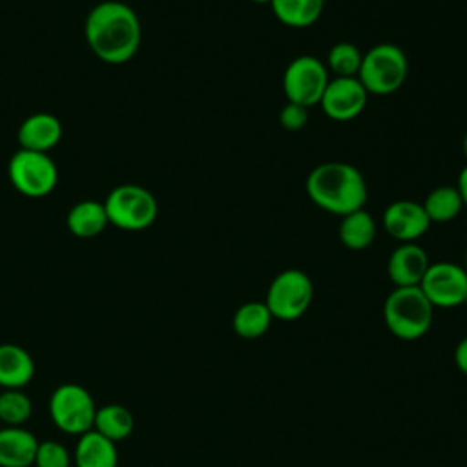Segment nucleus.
Returning a JSON list of instances; mask_svg holds the SVG:
<instances>
[{"label":"nucleus","instance_id":"1","mask_svg":"<svg viewBox=\"0 0 467 467\" xmlns=\"http://www.w3.org/2000/svg\"><path fill=\"white\" fill-rule=\"evenodd\" d=\"M91 51L108 64L128 62L140 44V22L137 13L117 0L97 4L84 26Z\"/></svg>","mask_w":467,"mask_h":467},{"label":"nucleus","instance_id":"2","mask_svg":"<svg viewBox=\"0 0 467 467\" xmlns=\"http://www.w3.org/2000/svg\"><path fill=\"white\" fill-rule=\"evenodd\" d=\"M305 190L317 208L339 217L361 210L367 201V182L361 171L339 161L317 164L308 173Z\"/></svg>","mask_w":467,"mask_h":467},{"label":"nucleus","instance_id":"3","mask_svg":"<svg viewBox=\"0 0 467 467\" xmlns=\"http://www.w3.org/2000/svg\"><path fill=\"white\" fill-rule=\"evenodd\" d=\"M434 306L420 286H396L383 303V321L392 336L414 341L432 325Z\"/></svg>","mask_w":467,"mask_h":467},{"label":"nucleus","instance_id":"4","mask_svg":"<svg viewBox=\"0 0 467 467\" xmlns=\"http://www.w3.org/2000/svg\"><path fill=\"white\" fill-rule=\"evenodd\" d=\"M409 73V62L401 47L378 44L363 53L358 80L368 95H390L398 91Z\"/></svg>","mask_w":467,"mask_h":467},{"label":"nucleus","instance_id":"5","mask_svg":"<svg viewBox=\"0 0 467 467\" xmlns=\"http://www.w3.org/2000/svg\"><path fill=\"white\" fill-rule=\"evenodd\" d=\"M108 221L126 232H140L157 219V201L153 193L139 184H120L104 201Z\"/></svg>","mask_w":467,"mask_h":467},{"label":"nucleus","instance_id":"6","mask_svg":"<svg viewBox=\"0 0 467 467\" xmlns=\"http://www.w3.org/2000/svg\"><path fill=\"white\" fill-rule=\"evenodd\" d=\"M97 405L89 390L78 383L58 385L49 398V416L57 429L80 436L93 429Z\"/></svg>","mask_w":467,"mask_h":467},{"label":"nucleus","instance_id":"7","mask_svg":"<svg viewBox=\"0 0 467 467\" xmlns=\"http://www.w3.org/2000/svg\"><path fill=\"white\" fill-rule=\"evenodd\" d=\"M314 297V285L310 277L297 268H288L277 274L266 292L265 305L272 317L283 321H294L301 317Z\"/></svg>","mask_w":467,"mask_h":467},{"label":"nucleus","instance_id":"8","mask_svg":"<svg viewBox=\"0 0 467 467\" xmlns=\"http://www.w3.org/2000/svg\"><path fill=\"white\" fill-rule=\"evenodd\" d=\"M7 175L11 184L26 197H46L58 181L57 166L47 153L22 148L11 157Z\"/></svg>","mask_w":467,"mask_h":467},{"label":"nucleus","instance_id":"9","mask_svg":"<svg viewBox=\"0 0 467 467\" xmlns=\"http://www.w3.org/2000/svg\"><path fill=\"white\" fill-rule=\"evenodd\" d=\"M328 80V69L319 58L301 55L286 66L283 75V91L288 102L310 108L319 104Z\"/></svg>","mask_w":467,"mask_h":467},{"label":"nucleus","instance_id":"10","mask_svg":"<svg viewBox=\"0 0 467 467\" xmlns=\"http://www.w3.org/2000/svg\"><path fill=\"white\" fill-rule=\"evenodd\" d=\"M418 286L432 306L454 308L467 296V270L451 261L431 263Z\"/></svg>","mask_w":467,"mask_h":467},{"label":"nucleus","instance_id":"11","mask_svg":"<svg viewBox=\"0 0 467 467\" xmlns=\"http://www.w3.org/2000/svg\"><path fill=\"white\" fill-rule=\"evenodd\" d=\"M367 99L368 93L358 77H334L328 80L317 106L328 119L347 122L365 109Z\"/></svg>","mask_w":467,"mask_h":467},{"label":"nucleus","instance_id":"12","mask_svg":"<svg viewBox=\"0 0 467 467\" xmlns=\"http://www.w3.org/2000/svg\"><path fill=\"white\" fill-rule=\"evenodd\" d=\"M385 232L400 243H416L431 226L421 202L400 199L390 202L381 215Z\"/></svg>","mask_w":467,"mask_h":467},{"label":"nucleus","instance_id":"13","mask_svg":"<svg viewBox=\"0 0 467 467\" xmlns=\"http://www.w3.org/2000/svg\"><path fill=\"white\" fill-rule=\"evenodd\" d=\"M427 252L416 243H401L389 257L387 274L396 286H418L429 268Z\"/></svg>","mask_w":467,"mask_h":467},{"label":"nucleus","instance_id":"14","mask_svg":"<svg viewBox=\"0 0 467 467\" xmlns=\"http://www.w3.org/2000/svg\"><path fill=\"white\" fill-rule=\"evenodd\" d=\"M62 124L51 113H33L18 128V144L22 150L47 153L58 144Z\"/></svg>","mask_w":467,"mask_h":467},{"label":"nucleus","instance_id":"15","mask_svg":"<svg viewBox=\"0 0 467 467\" xmlns=\"http://www.w3.org/2000/svg\"><path fill=\"white\" fill-rule=\"evenodd\" d=\"M35 376L31 354L15 343L0 345V389H24Z\"/></svg>","mask_w":467,"mask_h":467},{"label":"nucleus","instance_id":"16","mask_svg":"<svg viewBox=\"0 0 467 467\" xmlns=\"http://www.w3.org/2000/svg\"><path fill=\"white\" fill-rule=\"evenodd\" d=\"M38 440L26 427L0 429V467H31Z\"/></svg>","mask_w":467,"mask_h":467},{"label":"nucleus","instance_id":"17","mask_svg":"<svg viewBox=\"0 0 467 467\" xmlns=\"http://www.w3.org/2000/svg\"><path fill=\"white\" fill-rule=\"evenodd\" d=\"M73 460L77 467H117V443L91 429L78 436Z\"/></svg>","mask_w":467,"mask_h":467},{"label":"nucleus","instance_id":"18","mask_svg":"<svg viewBox=\"0 0 467 467\" xmlns=\"http://www.w3.org/2000/svg\"><path fill=\"white\" fill-rule=\"evenodd\" d=\"M108 213L104 208V202L99 201H80L77 202L66 217L67 230L77 237H95L99 235L106 224H108Z\"/></svg>","mask_w":467,"mask_h":467},{"label":"nucleus","instance_id":"19","mask_svg":"<svg viewBox=\"0 0 467 467\" xmlns=\"http://www.w3.org/2000/svg\"><path fill=\"white\" fill-rule=\"evenodd\" d=\"M376 230L378 226L374 217L365 208H361L341 217L337 235L343 246L348 250H365L374 243Z\"/></svg>","mask_w":467,"mask_h":467},{"label":"nucleus","instance_id":"20","mask_svg":"<svg viewBox=\"0 0 467 467\" xmlns=\"http://www.w3.org/2000/svg\"><path fill=\"white\" fill-rule=\"evenodd\" d=\"M135 420L130 409L119 403H108L104 407H97L95 420H93V431L102 434L104 438L119 443L133 432Z\"/></svg>","mask_w":467,"mask_h":467},{"label":"nucleus","instance_id":"21","mask_svg":"<svg viewBox=\"0 0 467 467\" xmlns=\"http://www.w3.org/2000/svg\"><path fill=\"white\" fill-rule=\"evenodd\" d=\"M270 7L281 24L305 29L319 20L325 0H272Z\"/></svg>","mask_w":467,"mask_h":467},{"label":"nucleus","instance_id":"22","mask_svg":"<svg viewBox=\"0 0 467 467\" xmlns=\"http://www.w3.org/2000/svg\"><path fill=\"white\" fill-rule=\"evenodd\" d=\"M272 314L265 301H248L241 305L232 319L234 332L243 339H257L266 334L272 323Z\"/></svg>","mask_w":467,"mask_h":467},{"label":"nucleus","instance_id":"23","mask_svg":"<svg viewBox=\"0 0 467 467\" xmlns=\"http://www.w3.org/2000/svg\"><path fill=\"white\" fill-rule=\"evenodd\" d=\"M431 223H449L463 210V201L456 186H438L421 202Z\"/></svg>","mask_w":467,"mask_h":467},{"label":"nucleus","instance_id":"24","mask_svg":"<svg viewBox=\"0 0 467 467\" xmlns=\"http://www.w3.org/2000/svg\"><path fill=\"white\" fill-rule=\"evenodd\" d=\"M33 414V401L22 389L0 390V421L4 427H24Z\"/></svg>","mask_w":467,"mask_h":467},{"label":"nucleus","instance_id":"25","mask_svg":"<svg viewBox=\"0 0 467 467\" xmlns=\"http://www.w3.org/2000/svg\"><path fill=\"white\" fill-rule=\"evenodd\" d=\"M363 53L352 42H337L327 55V69L336 77H358L361 67Z\"/></svg>","mask_w":467,"mask_h":467},{"label":"nucleus","instance_id":"26","mask_svg":"<svg viewBox=\"0 0 467 467\" xmlns=\"http://www.w3.org/2000/svg\"><path fill=\"white\" fill-rule=\"evenodd\" d=\"M35 467H69L71 465V454L60 441L46 440L38 441L36 452H35Z\"/></svg>","mask_w":467,"mask_h":467},{"label":"nucleus","instance_id":"27","mask_svg":"<svg viewBox=\"0 0 467 467\" xmlns=\"http://www.w3.org/2000/svg\"><path fill=\"white\" fill-rule=\"evenodd\" d=\"M306 122H308V108L301 104L286 100V104L279 109V124L286 131H299L305 128Z\"/></svg>","mask_w":467,"mask_h":467},{"label":"nucleus","instance_id":"28","mask_svg":"<svg viewBox=\"0 0 467 467\" xmlns=\"http://www.w3.org/2000/svg\"><path fill=\"white\" fill-rule=\"evenodd\" d=\"M454 365L467 376V336L454 348Z\"/></svg>","mask_w":467,"mask_h":467},{"label":"nucleus","instance_id":"29","mask_svg":"<svg viewBox=\"0 0 467 467\" xmlns=\"http://www.w3.org/2000/svg\"><path fill=\"white\" fill-rule=\"evenodd\" d=\"M456 190L460 192V197L463 201V208H467V164L460 170L458 181H456Z\"/></svg>","mask_w":467,"mask_h":467},{"label":"nucleus","instance_id":"30","mask_svg":"<svg viewBox=\"0 0 467 467\" xmlns=\"http://www.w3.org/2000/svg\"><path fill=\"white\" fill-rule=\"evenodd\" d=\"M462 150H463V155H465V159H467V133H465V137H463V142H462Z\"/></svg>","mask_w":467,"mask_h":467},{"label":"nucleus","instance_id":"31","mask_svg":"<svg viewBox=\"0 0 467 467\" xmlns=\"http://www.w3.org/2000/svg\"><path fill=\"white\" fill-rule=\"evenodd\" d=\"M252 2H255V4H270L272 0H252Z\"/></svg>","mask_w":467,"mask_h":467},{"label":"nucleus","instance_id":"32","mask_svg":"<svg viewBox=\"0 0 467 467\" xmlns=\"http://www.w3.org/2000/svg\"><path fill=\"white\" fill-rule=\"evenodd\" d=\"M463 306L467 308V296H465V299H463Z\"/></svg>","mask_w":467,"mask_h":467},{"label":"nucleus","instance_id":"33","mask_svg":"<svg viewBox=\"0 0 467 467\" xmlns=\"http://www.w3.org/2000/svg\"><path fill=\"white\" fill-rule=\"evenodd\" d=\"M465 270H467V252H465V266H463Z\"/></svg>","mask_w":467,"mask_h":467}]
</instances>
